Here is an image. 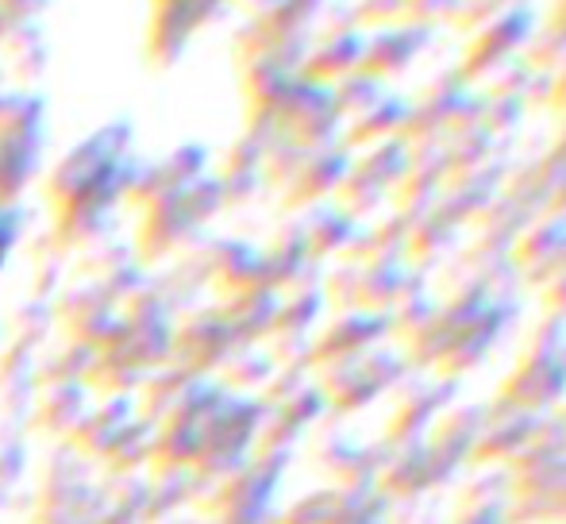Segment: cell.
<instances>
[{
    "mask_svg": "<svg viewBox=\"0 0 566 524\" xmlns=\"http://www.w3.org/2000/svg\"><path fill=\"white\" fill-rule=\"evenodd\" d=\"M4 251H8V220L0 217V262H4Z\"/></svg>",
    "mask_w": 566,
    "mask_h": 524,
    "instance_id": "obj_1",
    "label": "cell"
}]
</instances>
